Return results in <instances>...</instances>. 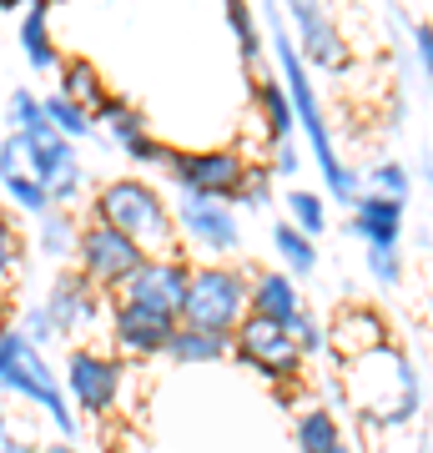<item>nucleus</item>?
<instances>
[{
    "label": "nucleus",
    "instance_id": "obj_7",
    "mask_svg": "<svg viewBox=\"0 0 433 453\" xmlns=\"http://www.w3.org/2000/svg\"><path fill=\"white\" fill-rule=\"evenodd\" d=\"M146 262V252L131 242L127 232H116L106 222L81 226V247H76V273L101 288L106 297H121V288L131 282V273Z\"/></svg>",
    "mask_w": 433,
    "mask_h": 453
},
{
    "label": "nucleus",
    "instance_id": "obj_33",
    "mask_svg": "<svg viewBox=\"0 0 433 453\" xmlns=\"http://www.w3.org/2000/svg\"><path fill=\"white\" fill-rule=\"evenodd\" d=\"M26 267V242H20V226L11 217H0V292L11 288Z\"/></svg>",
    "mask_w": 433,
    "mask_h": 453
},
{
    "label": "nucleus",
    "instance_id": "obj_28",
    "mask_svg": "<svg viewBox=\"0 0 433 453\" xmlns=\"http://www.w3.org/2000/svg\"><path fill=\"white\" fill-rule=\"evenodd\" d=\"M46 101V116L50 121H56V131H61V136H71V142H86V136H97V116L86 111V106H76V101L71 96H61V91H56V96H41Z\"/></svg>",
    "mask_w": 433,
    "mask_h": 453
},
{
    "label": "nucleus",
    "instance_id": "obj_41",
    "mask_svg": "<svg viewBox=\"0 0 433 453\" xmlns=\"http://www.w3.org/2000/svg\"><path fill=\"white\" fill-rule=\"evenodd\" d=\"M41 453H81V449H76V438H56V443H46Z\"/></svg>",
    "mask_w": 433,
    "mask_h": 453
},
{
    "label": "nucleus",
    "instance_id": "obj_26",
    "mask_svg": "<svg viewBox=\"0 0 433 453\" xmlns=\"http://www.w3.org/2000/svg\"><path fill=\"white\" fill-rule=\"evenodd\" d=\"M292 438H298V453H333L343 443V423H337V413L328 403H318L298 418Z\"/></svg>",
    "mask_w": 433,
    "mask_h": 453
},
{
    "label": "nucleus",
    "instance_id": "obj_6",
    "mask_svg": "<svg viewBox=\"0 0 433 453\" xmlns=\"http://www.w3.org/2000/svg\"><path fill=\"white\" fill-rule=\"evenodd\" d=\"M61 383L81 418H106L121 403V388H127V357L97 353V348H71L66 368H61Z\"/></svg>",
    "mask_w": 433,
    "mask_h": 453
},
{
    "label": "nucleus",
    "instance_id": "obj_17",
    "mask_svg": "<svg viewBox=\"0 0 433 453\" xmlns=\"http://www.w3.org/2000/svg\"><path fill=\"white\" fill-rule=\"evenodd\" d=\"M403 226H408V202L383 192H363L348 207V232L363 247H403Z\"/></svg>",
    "mask_w": 433,
    "mask_h": 453
},
{
    "label": "nucleus",
    "instance_id": "obj_14",
    "mask_svg": "<svg viewBox=\"0 0 433 453\" xmlns=\"http://www.w3.org/2000/svg\"><path fill=\"white\" fill-rule=\"evenodd\" d=\"M192 267H197V262H187L182 252H161V257H146L142 267L131 273V282L121 288V297L142 303V308H157V312H172V318H182V303H187V282H192Z\"/></svg>",
    "mask_w": 433,
    "mask_h": 453
},
{
    "label": "nucleus",
    "instance_id": "obj_36",
    "mask_svg": "<svg viewBox=\"0 0 433 453\" xmlns=\"http://www.w3.org/2000/svg\"><path fill=\"white\" fill-rule=\"evenodd\" d=\"M16 327L26 333V338L35 342V348H50V342H61V333H56V323H50V312L41 308V303H31V308H20Z\"/></svg>",
    "mask_w": 433,
    "mask_h": 453
},
{
    "label": "nucleus",
    "instance_id": "obj_22",
    "mask_svg": "<svg viewBox=\"0 0 433 453\" xmlns=\"http://www.w3.org/2000/svg\"><path fill=\"white\" fill-rule=\"evenodd\" d=\"M35 247L46 262H71L81 247V222L71 217V207H50L35 217Z\"/></svg>",
    "mask_w": 433,
    "mask_h": 453
},
{
    "label": "nucleus",
    "instance_id": "obj_38",
    "mask_svg": "<svg viewBox=\"0 0 433 453\" xmlns=\"http://www.w3.org/2000/svg\"><path fill=\"white\" fill-rule=\"evenodd\" d=\"M267 172H273V177H298V172H303V151H298V146L292 142H277L273 146V166H267Z\"/></svg>",
    "mask_w": 433,
    "mask_h": 453
},
{
    "label": "nucleus",
    "instance_id": "obj_15",
    "mask_svg": "<svg viewBox=\"0 0 433 453\" xmlns=\"http://www.w3.org/2000/svg\"><path fill=\"white\" fill-rule=\"evenodd\" d=\"M97 127L112 136L116 151H127L131 162H142V166H166V157H172V146H161L151 131H146V116L142 106H127V101H106L97 111Z\"/></svg>",
    "mask_w": 433,
    "mask_h": 453
},
{
    "label": "nucleus",
    "instance_id": "obj_45",
    "mask_svg": "<svg viewBox=\"0 0 433 453\" xmlns=\"http://www.w3.org/2000/svg\"><path fill=\"white\" fill-rule=\"evenodd\" d=\"M11 5H20V0H0V11H11Z\"/></svg>",
    "mask_w": 433,
    "mask_h": 453
},
{
    "label": "nucleus",
    "instance_id": "obj_10",
    "mask_svg": "<svg viewBox=\"0 0 433 453\" xmlns=\"http://www.w3.org/2000/svg\"><path fill=\"white\" fill-rule=\"evenodd\" d=\"M41 308L50 312V323H56V333H61V342H81L91 327L112 312V303H106V292L91 288L86 277L76 273V267H61V273L50 277L46 297H41Z\"/></svg>",
    "mask_w": 433,
    "mask_h": 453
},
{
    "label": "nucleus",
    "instance_id": "obj_43",
    "mask_svg": "<svg viewBox=\"0 0 433 453\" xmlns=\"http://www.w3.org/2000/svg\"><path fill=\"white\" fill-rule=\"evenodd\" d=\"M333 453H363V449H358V443H348V438H343V443H337Z\"/></svg>",
    "mask_w": 433,
    "mask_h": 453
},
{
    "label": "nucleus",
    "instance_id": "obj_11",
    "mask_svg": "<svg viewBox=\"0 0 433 453\" xmlns=\"http://www.w3.org/2000/svg\"><path fill=\"white\" fill-rule=\"evenodd\" d=\"M182 318L157 308H142L131 297H116L112 312H106V327H112V348L121 357H166V342L177 333Z\"/></svg>",
    "mask_w": 433,
    "mask_h": 453
},
{
    "label": "nucleus",
    "instance_id": "obj_5",
    "mask_svg": "<svg viewBox=\"0 0 433 453\" xmlns=\"http://www.w3.org/2000/svg\"><path fill=\"white\" fill-rule=\"evenodd\" d=\"M232 357L247 363L252 372H262L277 388L303 383V368H307V357H303V348H298V338H292V327L273 323V318H257V312H247L237 323V333H232Z\"/></svg>",
    "mask_w": 433,
    "mask_h": 453
},
{
    "label": "nucleus",
    "instance_id": "obj_29",
    "mask_svg": "<svg viewBox=\"0 0 433 453\" xmlns=\"http://www.w3.org/2000/svg\"><path fill=\"white\" fill-rule=\"evenodd\" d=\"M288 222L303 226L307 237H322L328 232V196L307 192V187H288Z\"/></svg>",
    "mask_w": 433,
    "mask_h": 453
},
{
    "label": "nucleus",
    "instance_id": "obj_44",
    "mask_svg": "<svg viewBox=\"0 0 433 453\" xmlns=\"http://www.w3.org/2000/svg\"><path fill=\"white\" fill-rule=\"evenodd\" d=\"M5 428H11V418H5V408H0V434H5Z\"/></svg>",
    "mask_w": 433,
    "mask_h": 453
},
{
    "label": "nucleus",
    "instance_id": "obj_23",
    "mask_svg": "<svg viewBox=\"0 0 433 453\" xmlns=\"http://www.w3.org/2000/svg\"><path fill=\"white\" fill-rule=\"evenodd\" d=\"M20 50H26L31 71H61V56H56V46H50L46 0H31V5H26V20H20Z\"/></svg>",
    "mask_w": 433,
    "mask_h": 453
},
{
    "label": "nucleus",
    "instance_id": "obj_34",
    "mask_svg": "<svg viewBox=\"0 0 433 453\" xmlns=\"http://www.w3.org/2000/svg\"><path fill=\"white\" fill-rule=\"evenodd\" d=\"M363 267H368V277L378 288H398L408 262H403V247H368V262Z\"/></svg>",
    "mask_w": 433,
    "mask_h": 453
},
{
    "label": "nucleus",
    "instance_id": "obj_30",
    "mask_svg": "<svg viewBox=\"0 0 433 453\" xmlns=\"http://www.w3.org/2000/svg\"><path fill=\"white\" fill-rule=\"evenodd\" d=\"M414 181H418V172H414L408 162H393V157H383V162L368 166L363 187H368V192H383V196H398V202H408Z\"/></svg>",
    "mask_w": 433,
    "mask_h": 453
},
{
    "label": "nucleus",
    "instance_id": "obj_37",
    "mask_svg": "<svg viewBox=\"0 0 433 453\" xmlns=\"http://www.w3.org/2000/svg\"><path fill=\"white\" fill-rule=\"evenodd\" d=\"M408 41H414V61H418V71L433 81V26L429 20H414L408 26Z\"/></svg>",
    "mask_w": 433,
    "mask_h": 453
},
{
    "label": "nucleus",
    "instance_id": "obj_39",
    "mask_svg": "<svg viewBox=\"0 0 433 453\" xmlns=\"http://www.w3.org/2000/svg\"><path fill=\"white\" fill-rule=\"evenodd\" d=\"M0 453H41L31 443V438L26 434H16V428H5V434H0Z\"/></svg>",
    "mask_w": 433,
    "mask_h": 453
},
{
    "label": "nucleus",
    "instance_id": "obj_16",
    "mask_svg": "<svg viewBox=\"0 0 433 453\" xmlns=\"http://www.w3.org/2000/svg\"><path fill=\"white\" fill-rule=\"evenodd\" d=\"M393 342V327L378 308H343L337 318H328V353L337 363H353V357L373 353V348H388Z\"/></svg>",
    "mask_w": 433,
    "mask_h": 453
},
{
    "label": "nucleus",
    "instance_id": "obj_3",
    "mask_svg": "<svg viewBox=\"0 0 433 453\" xmlns=\"http://www.w3.org/2000/svg\"><path fill=\"white\" fill-rule=\"evenodd\" d=\"M0 393H16V398L35 403L61 438H76L81 434V413L71 408L66 383L56 378V368L46 363V348H35L16 323L0 327Z\"/></svg>",
    "mask_w": 433,
    "mask_h": 453
},
{
    "label": "nucleus",
    "instance_id": "obj_1",
    "mask_svg": "<svg viewBox=\"0 0 433 453\" xmlns=\"http://www.w3.org/2000/svg\"><path fill=\"white\" fill-rule=\"evenodd\" d=\"M262 20H267V56H273L277 71H282V86H288L292 111H298V131H303L307 146H313V162H318L322 181H328V196L343 202V207H353L358 196H363V177L337 157L333 127H328V111H322V96H318V81H313L303 50H298V41H292V31H288L282 0H267V5H262Z\"/></svg>",
    "mask_w": 433,
    "mask_h": 453
},
{
    "label": "nucleus",
    "instance_id": "obj_46",
    "mask_svg": "<svg viewBox=\"0 0 433 453\" xmlns=\"http://www.w3.org/2000/svg\"><path fill=\"white\" fill-rule=\"evenodd\" d=\"M0 327H5V297H0Z\"/></svg>",
    "mask_w": 433,
    "mask_h": 453
},
{
    "label": "nucleus",
    "instance_id": "obj_2",
    "mask_svg": "<svg viewBox=\"0 0 433 453\" xmlns=\"http://www.w3.org/2000/svg\"><path fill=\"white\" fill-rule=\"evenodd\" d=\"M91 222H106L116 232H127L146 257L177 252V211L166 207V196L151 187L146 177H116L91 196Z\"/></svg>",
    "mask_w": 433,
    "mask_h": 453
},
{
    "label": "nucleus",
    "instance_id": "obj_27",
    "mask_svg": "<svg viewBox=\"0 0 433 453\" xmlns=\"http://www.w3.org/2000/svg\"><path fill=\"white\" fill-rule=\"evenodd\" d=\"M227 26H232V35H237L247 65H252V71H267V41H262V31H257V16L247 11V0H227Z\"/></svg>",
    "mask_w": 433,
    "mask_h": 453
},
{
    "label": "nucleus",
    "instance_id": "obj_4",
    "mask_svg": "<svg viewBox=\"0 0 433 453\" xmlns=\"http://www.w3.org/2000/svg\"><path fill=\"white\" fill-rule=\"evenodd\" d=\"M247 303H252V262L247 267L207 262V267H192L182 323L207 327V333H237V323L247 318Z\"/></svg>",
    "mask_w": 433,
    "mask_h": 453
},
{
    "label": "nucleus",
    "instance_id": "obj_21",
    "mask_svg": "<svg viewBox=\"0 0 433 453\" xmlns=\"http://www.w3.org/2000/svg\"><path fill=\"white\" fill-rule=\"evenodd\" d=\"M257 111H262V121H267V146L277 142H292V131H298V111H292V96L288 86H282V76H257Z\"/></svg>",
    "mask_w": 433,
    "mask_h": 453
},
{
    "label": "nucleus",
    "instance_id": "obj_18",
    "mask_svg": "<svg viewBox=\"0 0 433 453\" xmlns=\"http://www.w3.org/2000/svg\"><path fill=\"white\" fill-rule=\"evenodd\" d=\"M41 151V181L56 207H76L81 192H86V166H81V151L71 136H50V142H35Z\"/></svg>",
    "mask_w": 433,
    "mask_h": 453
},
{
    "label": "nucleus",
    "instance_id": "obj_42",
    "mask_svg": "<svg viewBox=\"0 0 433 453\" xmlns=\"http://www.w3.org/2000/svg\"><path fill=\"white\" fill-rule=\"evenodd\" d=\"M418 177H423V181L433 187V157H423V162H418Z\"/></svg>",
    "mask_w": 433,
    "mask_h": 453
},
{
    "label": "nucleus",
    "instance_id": "obj_9",
    "mask_svg": "<svg viewBox=\"0 0 433 453\" xmlns=\"http://www.w3.org/2000/svg\"><path fill=\"white\" fill-rule=\"evenodd\" d=\"M247 172H252L247 157H242V151H227V146H212V151H172V157H166V177H172L177 192L222 196V202L237 196Z\"/></svg>",
    "mask_w": 433,
    "mask_h": 453
},
{
    "label": "nucleus",
    "instance_id": "obj_8",
    "mask_svg": "<svg viewBox=\"0 0 433 453\" xmlns=\"http://www.w3.org/2000/svg\"><path fill=\"white\" fill-rule=\"evenodd\" d=\"M172 211H177L182 242L192 247V252H207V257H232V252H242V211L232 202L177 192Z\"/></svg>",
    "mask_w": 433,
    "mask_h": 453
},
{
    "label": "nucleus",
    "instance_id": "obj_12",
    "mask_svg": "<svg viewBox=\"0 0 433 453\" xmlns=\"http://www.w3.org/2000/svg\"><path fill=\"white\" fill-rule=\"evenodd\" d=\"M0 187L26 217H41V211L56 207L46 181H41V151H35V142L26 131H5L0 136Z\"/></svg>",
    "mask_w": 433,
    "mask_h": 453
},
{
    "label": "nucleus",
    "instance_id": "obj_20",
    "mask_svg": "<svg viewBox=\"0 0 433 453\" xmlns=\"http://www.w3.org/2000/svg\"><path fill=\"white\" fill-rule=\"evenodd\" d=\"M232 353V333H207V327L177 323L172 342H166V363L177 368H207V363H222Z\"/></svg>",
    "mask_w": 433,
    "mask_h": 453
},
{
    "label": "nucleus",
    "instance_id": "obj_40",
    "mask_svg": "<svg viewBox=\"0 0 433 453\" xmlns=\"http://www.w3.org/2000/svg\"><path fill=\"white\" fill-rule=\"evenodd\" d=\"M288 5V16H298V11H318V5H328V0H282Z\"/></svg>",
    "mask_w": 433,
    "mask_h": 453
},
{
    "label": "nucleus",
    "instance_id": "obj_13",
    "mask_svg": "<svg viewBox=\"0 0 433 453\" xmlns=\"http://www.w3.org/2000/svg\"><path fill=\"white\" fill-rule=\"evenodd\" d=\"M288 20H292V41L303 50L307 71H318V76H348L353 71V46H348V35H343V26L333 20L328 5L298 11Z\"/></svg>",
    "mask_w": 433,
    "mask_h": 453
},
{
    "label": "nucleus",
    "instance_id": "obj_35",
    "mask_svg": "<svg viewBox=\"0 0 433 453\" xmlns=\"http://www.w3.org/2000/svg\"><path fill=\"white\" fill-rule=\"evenodd\" d=\"M46 116V101L35 96V91H26V86H16L11 96H5V121H11V131H31L35 121Z\"/></svg>",
    "mask_w": 433,
    "mask_h": 453
},
{
    "label": "nucleus",
    "instance_id": "obj_31",
    "mask_svg": "<svg viewBox=\"0 0 433 453\" xmlns=\"http://www.w3.org/2000/svg\"><path fill=\"white\" fill-rule=\"evenodd\" d=\"M292 338H298L307 363H313V357H328V318H322L318 308H303L292 318Z\"/></svg>",
    "mask_w": 433,
    "mask_h": 453
},
{
    "label": "nucleus",
    "instance_id": "obj_25",
    "mask_svg": "<svg viewBox=\"0 0 433 453\" xmlns=\"http://www.w3.org/2000/svg\"><path fill=\"white\" fill-rule=\"evenodd\" d=\"M61 96H71L76 106L97 116L112 101V91H106V81H101V71L91 61H61Z\"/></svg>",
    "mask_w": 433,
    "mask_h": 453
},
{
    "label": "nucleus",
    "instance_id": "obj_24",
    "mask_svg": "<svg viewBox=\"0 0 433 453\" xmlns=\"http://www.w3.org/2000/svg\"><path fill=\"white\" fill-rule=\"evenodd\" d=\"M273 252H277V262L288 267L292 277H313L318 273V237H307L303 226H292L288 217L282 222H273Z\"/></svg>",
    "mask_w": 433,
    "mask_h": 453
},
{
    "label": "nucleus",
    "instance_id": "obj_32",
    "mask_svg": "<svg viewBox=\"0 0 433 453\" xmlns=\"http://www.w3.org/2000/svg\"><path fill=\"white\" fill-rule=\"evenodd\" d=\"M273 181L277 177L267 172V166H252V172H247V181L237 187V196H232V207H237V211H267V207H273V196H277Z\"/></svg>",
    "mask_w": 433,
    "mask_h": 453
},
{
    "label": "nucleus",
    "instance_id": "obj_19",
    "mask_svg": "<svg viewBox=\"0 0 433 453\" xmlns=\"http://www.w3.org/2000/svg\"><path fill=\"white\" fill-rule=\"evenodd\" d=\"M303 308H307L303 288H298V277H292L288 267H252V303H247V312L292 327V318Z\"/></svg>",
    "mask_w": 433,
    "mask_h": 453
}]
</instances>
